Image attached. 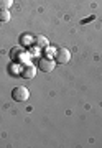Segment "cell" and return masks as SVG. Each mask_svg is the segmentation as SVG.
<instances>
[{
  "label": "cell",
  "mask_w": 102,
  "mask_h": 148,
  "mask_svg": "<svg viewBox=\"0 0 102 148\" xmlns=\"http://www.w3.org/2000/svg\"><path fill=\"white\" fill-rule=\"evenodd\" d=\"M12 97H13V101H16V102H25L28 97H30V92H28L27 87L16 86V87H13V90H12Z\"/></svg>",
  "instance_id": "6da1fadb"
},
{
  "label": "cell",
  "mask_w": 102,
  "mask_h": 148,
  "mask_svg": "<svg viewBox=\"0 0 102 148\" xmlns=\"http://www.w3.org/2000/svg\"><path fill=\"white\" fill-rule=\"evenodd\" d=\"M54 58H56V63H58V64H66V63H69V59H71L69 49H66V48L56 49V54H54Z\"/></svg>",
  "instance_id": "7a4b0ae2"
},
{
  "label": "cell",
  "mask_w": 102,
  "mask_h": 148,
  "mask_svg": "<svg viewBox=\"0 0 102 148\" xmlns=\"http://www.w3.org/2000/svg\"><path fill=\"white\" fill-rule=\"evenodd\" d=\"M38 69L40 71H43V73H51L54 69V61L51 58H41L40 61H38Z\"/></svg>",
  "instance_id": "3957f363"
},
{
  "label": "cell",
  "mask_w": 102,
  "mask_h": 148,
  "mask_svg": "<svg viewBox=\"0 0 102 148\" xmlns=\"http://www.w3.org/2000/svg\"><path fill=\"white\" fill-rule=\"evenodd\" d=\"M35 74H36V68H35L33 64H27V66L22 68V76L25 79H33Z\"/></svg>",
  "instance_id": "277c9868"
},
{
  "label": "cell",
  "mask_w": 102,
  "mask_h": 148,
  "mask_svg": "<svg viewBox=\"0 0 102 148\" xmlns=\"http://www.w3.org/2000/svg\"><path fill=\"white\" fill-rule=\"evenodd\" d=\"M33 43H35V46H38V48H46V46L49 45V43H48V38L43 36V35H38V36L33 40Z\"/></svg>",
  "instance_id": "5b68a950"
},
{
  "label": "cell",
  "mask_w": 102,
  "mask_h": 148,
  "mask_svg": "<svg viewBox=\"0 0 102 148\" xmlns=\"http://www.w3.org/2000/svg\"><path fill=\"white\" fill-rule=\"evenodd\" d=\"M13 3V0H0V10H8Z\"/></svg>",
  "instance_id": "8992f818"
},
{
  "label": "cell",
  "mask_w": 102,
  "mask_h": 148,
  "mask_svg": "<svg viewBox=\"0 0 102 148\" xmlns=\"http://www.w3.org/2000/svg\"><path fill=\"white\" fill-rule=\"evenodd\" d=\"M8 20H10V12L0 10V21H8Z\"/></svg>",
  "instance_id": "52a82bcc"
},
{
  "label": "cell",
  "mask_w": 102,
  "mask_h": 148,
  "mask_svg": "<svg viewBox=\"0 0 102 148\" xmlns=\"http://www.w3.org/2000/svg\"><path fill=\"white\" fill-rule=\"evenodd\" d=\"M20 43H22V45H30V43H33L31 36H30V35H22V36H20Z\"/></svg>",
  "instance_id": "ba28073f"
},
{
  "label": "cell",
  "mask_w": 102,
  "mask_h": 148,
  "mask_svg": "<svg viewBox=\"0 0 102 148\" xmlns=\"http://www.w3.org/2000/svg\"><path fill=\"white\" fill-rule=\"evenodd\" d=\"M54 54H56V49H53V48H49V46L44 48V56H46V58H51Z\"/></svg>",
  "instance_id": "9c48e42d"
},
{
  "label": "cell",
  "mask_w": 102,
  "mask_h": 148,
  "mask_svg": "<svg viewBox=\"0 0 102 148\" xmlns=\"http://www.w3.org/2000/svg\"><path fill=\"white\" fill-rule=\"evenodd\" d=\"M30 54H31V56H35V54H38V49H35V48H31V49H30Z\"/></svg>",
  "instance_id": "30bf717a"
}]
</instances>
